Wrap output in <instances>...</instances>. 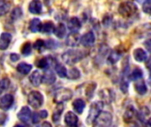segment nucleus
Here are the masks:
<instances>
[{
	"instance_id": "32",
	"label": "nucleus",
	"mask_w": 151,
	"mask_h": 127,
	"mask_svg": "<svg viewBox=\"0 0 151 127\" xmlns=\"http://www.w3.org/2000/svg\"><path fill=\"white\" fill-rule=\"evenodd\" d=\"M22 16V10L21 8L19 7H15L12 11V14H11V18L12 20H16L18 19H19L20 17Z\"/></svg>"
},
{
	"instance_id": "15",
	"label": "nucleus",
	"mask_w": 151,
	"mask_h": 127,
	"mask_svg": "<svg viewBox=\"0 0 151 127\" xmlns=\"http://www.w3.org/2000/svg\"><path fill=\"white\" fill-rule=\"evenodd\" d=\"M134 57L136 61L138 62H143L147 59V53L145 50H143L142 49L139 48V49H135L134 50Z\"/></svg>"
},
{
	"instance_id": "18",
	"label": "nucleus",
	"mask_w": 151,
	"mask_h": 127,
	"mask_svg": "<svg viewBox=\"0 0 151 127\" xmlns=\"http://www.w3.org/2000/svg\"><path fill=\"white\" fill-rule=\"evenodd\" d=\"M53 32H54L55 35H56L58 38L62 39V38H64V37L65 36V34H66V28H65V25H64V24L59 23V24H58L55 28H54Z\"/></svg>"
},
{
	"instance_id": "27",
	"label": "nucleus",
	"mask_w": 151,
	"mask_h": 127,
	"mask_svg": "<svg viewBox=\"0 0 151 127\" xmlns=\"http://www.w3.org/2000/svg\"><path fill=\"white\" fill-rule=\"evenodd\" d=\"M143 73H142V71L141 69H138V68H135L134 71H132V72L129 74V80H137L139 79H141L142 77Z\"/></svg>"
},
{
	"instance_id": "1",
	"label": "nucleus",
	"mask_w": 151,
	"mask_h": 127,
	"mask_svg": "<svg viewBox=\"0 0 151 127\" xmlns=\"http://www.w3.org/2000/svg\"><path fill=\"white\" fill-rule=\"evenodd\" d=\"M84 57V53L79 50H70L65 52L62 55L63 61L67 65H74L77 62L81 61Z\"/></svg>"
},
{
	"instance_id": "42",
	"label": "nucleus",
	"mask_w": 151,
	"mask_h": 127,
	"mask_svg": "<svg viewBox=\"0 0 151 127\" xmlns=\"http://www.w3.org/2000/svg\"><path fill=\"white\" fill-rule=\"evenodd\" d=\"M146 66H147V68L150 70V77L151 79V57L148 59V61H147V63H146Z\"/></svg>"
},
{
	"instance_id": "46",
	"label": "nucleus",
	"mask_w": 151,
	"mask_h": 127,
	"mask_svg": "<svg viewBox=\"0 0 151 127\" xmlns=\"http://www.w3.org/2000/svg\"><path fill=\"white\" fill-rule=\"evenodd\" d=\"M136 1H137L138 3H140V4H143L145 0H136Z\"/></svg>"
},
{
	"instance_id": "43",
	"label": "nucleus",
	"mask_w": 151,
	"mask_h": 127,
	"mask_svg": "<svg viewBox=\"0 0 151 127\" xmlns=\"http://www.w3.org/2000/svg\"><path fill=\"white\" fill-rule=\"evenodd\" d=\"M42 127H52V126H51V125H50L49 122H44V123L42 124Z\"/></svg>"
},
{
	"instance_id": "13",
	"label": "nucleus",
	"mask_w": 151,
	"mask_h": 127,
	"mask_svg": "<svg viewBox=\"0 0 151 127\" xmlns=\"http://www.w3.org/2000/svg\"><path fill=\"white\" fill-rule=\"evenodd\" d=\"M12 41V35L9 33H2L0 35V50H6Z\"/></svg>"
},
{
	"instance_id": "6",
	"label": "nucleus",
	"mask_w": 151,
	"mask_h": 127,
	"mask_svg": "<svg viewBox=\"0 0 151 127\" xmlns=\"http://www.w3.org/2000/svg\"><path fill=\"white\" fill-rule=\"evenodd\" d=\"M73 96V92L68 88H60L56 92L54 102L60 104L70 100Z\"/></svg>"
},
{
	"instance_id": "19",
	"label": "nucleus",
	"mask_w": 151,
	"mask_h": 127,
	"mask_svg": "<svg viewBox=\"0 0 151 127\" xmlns=\"http://www.w3.org/2000/svg\"><path fill=\"white\" fill-rule=\"evenodd\" d=\"M42 22L39 19H33L29 24V29L32 33H37L41 31Z\"/></svg>"
},
{
	"instance_id": "35",
	"label": "nucleus",
	"mask_w": 151,
	"mask_h": 127,
	"mask_svg": "<svg viewBox=\"0 0 151 127\" xmlns=\"http://www.w3.org/2000/svg\"><path fill=\"white\" fill-rule=\"evenodd\" d=\"M142 10L145 13L151 14V0H145L144 1Z\"/></svg>"
},
{
	"instance_id": "2",
	"label": "nucleus",
	"mask_w": 151,
	"mask_h": 127,
	"mask_svg": "<svg viewBox=\"0 0 151 127\" xmlns=\"http://www.w3.org/2000/svg\"><path fill=\"white\" fill-rule=\"evenodd\" d=\"M112 122V116L108 111H101L93 122L94 127H110Z\"/></svg>"
},
{
	"instance_id": "37",
	"label": "nucleus",
	"mask_w": 151,
	"mask_h": 127,
	"mask_svg": "<svg viewBox=\"0 0 151 127\" xmlns=\"http://www.w3.org/2000/svg\"><path fill=\"white\" fill-rule=\"evenodd\" d=\"M56 42L53 40H50L47 42H45V47L46 48H50V49H53L54 47H56Z\"/></svg>"
},
{
	"instance_id": "24",
	"label": "nucleus",
	"mask_w": 151,
	"mask_h": 127,
	"mask_svg": "<svg viewBox=\"0 0 151 127\" xmlns=\"http://www.w3.org/2000/svg\"><path fill=\"white\" fill-rule=\"evenodd\" d=\"M55 70H56V72H57V73H58V75L59 77H61V78L66 77L67 70H66V68L63 65H61L59 63H56L55 64Z\"/></svg>"
},
{
	"instance_id": "39",
	"label": "nucleus",
	"mask_w": 151,
	"mask_h": 127,
	"mask_svg": "<svg viewBox=\"0 0 151 127\" xmlns=\"http://www.w3.org/2000/svg\"><path fill=\"white\" fill-rule=\"evenodd\" d=\"M144 46H145V48H146L150 52H151V39H149V40L145 41Z\"/></svg>"
},
{
	"instance_id": "23",
	"label": "nucleus",
	"mask_w": 151,
	"mask_h": 127,
	"mask_svg": "<svg viewBox=\"0 0 151 127\" xmlns=\"http://www.w3.org/2000/svg\"><path fill=\"white\" fill-rule=\"evenodd\" d=\"M136 115H137V113H136V111L134 110V109L133 107H130V108H128V109L126 110V113H125V115H124V119H125V121H126L127 123H129V122H131V121L134 119V118Z\"/></svg>"
},
{
	"instance_id": "44",
	"label": "nucleus",
	"mask_w": 151,
	"mask_h": 127,
	"mask_svg": "<svg viewBox=\"0 0 151 127\" xmlns=\"http://www.w3.org/2000/svg\"><path fill=\"white\" fill-rule=\"evenodd\" d=\"M43 1H44V3H45L47 5H49V4H50V3H51L52 0H43Z\"/></svg>"
},
{
	"instance_id": "29",
	"label": "nucleus",
	"mask_w": 151,
	"mask_h": 127,
	"mask_svg": "<svg viewBox=\"0 0 151 127\" xmlns=\"http://www.w3.org/2000/svg\"><path fill=\"white\" fill-rule=\"evenodd\" d=\"M50 65V61L49 57H42V58L39 59L36 64V65L41 69H46Z\"/></svg>"
},
{
	"instance_id": "31",
	"label": "nucleus",
	"mask_w": 151,
	"mask_h": 127,
	"mask_svg": "<svg viewBox=\"0 0 151 127\" xmlns=\"http://www.w3.org/2000/svg\"><path fill=\"white\" fill-rule=\"evenodd\" d=\"M119 58H120V54L117 51H112L108 57V63H110L111 65H113L117 63L119 60Z\"/></svg>"
},
{
	"instance_id": "17",
	"label": "nucleus",
	"mask_w": 151,
	"mask_h": 127,
	"mask_svg": "<svg viewBox=\"0 0 151 127\" xmlns=\"http://www.w3.org/2000/svg\"><path fill=\"white\" fill-rule=\"evenodd\" d=\"M73 107L78 114H81L86 107V103L82 99H76L73 103Z\"/></svg>"
},
{
	"instance_id": "47",
	"label": "nucleus",
	"mask_w": 151,
	"mask_h": 127,
	"mask_svg": "<svg viewBox=\"0 0 151 127\" xmlns=\"http://www.w3.org/2000/svg\"><path fill=\"white\" fill-rule=\"evenodd\" d=\"M13 127H25V126H21V125H16L15 126H13Z\"/></svg>"
},
{
	"instance_id": "28",
	"label": "nucleus",
	"mask_w": 151,
	"mask_h": 127,
	"mask_svg": "<svg viewBox=\"0 0 151 127\" xmlns=\"http://www.w3.org/2000/svg\"><path fill=\"white\" fill-rule=\"evenodd\" d=\"M9 9H10V3H8L5 0H0V17L6 14Z\"/></svg>"
},
{
	"instance_id": "26",
	"label": "nucleus",
	"mask_w": 151,
	"mask_h": 127,
	"mask_svg": "<svg viewBox=\"0 0 151 127\" xmlns=\"http://www.w3.org/2000/svg\"><path fill=\"white\" fill-rule=\"evenodd\" d=\"M55 27L53 22L51 21H47L43 24H42V27H41V32L42 33H51L54 30Z\"/></svg>"
},
{
	"instance_id": "16",
	"label": "nucleus",
	"mask_w": 151,
	"mask_h": 127,
	"mask_svg": "<svg viewBox=\"0 0 151 127\" xmlns=\"http://www.w3.org/2000/svg\"><path fill=\"white\" fill-rule=\"evenodd\" d=\"M29 80L31 84L35 87H38L42 83V75L38 71H35L30 76H29Z\"/></svg>"
},
{
	"instance_id": "5",
	"label": "nucleus",
	"mask_w": 151,
	"mask_h": 127,
	"mask_svg": "<svg viewBox=\"0 0 151 127\" xmlns=\"http://www.w3.org/2000/svg\"><path fill=\"white\" fill-rule=\"evenodd\" d=\"M27 103L30 106H32L34 109L40 108L43 103V96L38 91H32L28 95Z\"/></svg>"
},
{
	"instance_id": "7",
	"label": "nucleus",
	"mask_w": 151,
	"mask_h": 127,
	"mask_svg": "<svg viewBox=\"0 0 151 127\" xmlns=\"http://www.w3.org/2000/svg\"><path fill=\"white\" fill-rule=\"evenodd\" d=\"M31 118H32L31 110L27 106H24L18 113V118L25 124H28L31 120Z\"/></svg>"
},
{
	"instance_id": "20",
	"label": "nucleus",
	"mask_w": 151,
	"mask_h": 127,
	"mask_svg": "<svg viewBox=\"0 0 151 127\" xmlns=\"http://www.w3.org/2000/svg\"><path fill=\"white\" fill-rule=\"evenodd\" d=\"M79 42V34L77 32H72L66 38V44L68 46H76Z\"/></svg>"
},
{
	"instance_id": "34",
	"label": "nucleus",
	"mask_w": 151,
	"mask_h": 127,
	"mask_svg": "<svg viewBox=\"0 0 151 127\" xmlns=\"http://www.w3.org/2000/svg\"><path fill=\"white\" fill-rule=\"evenodd\" d=\"M10 86V80L7 78H4L0 80V93L5 91Z\"/></svg>"
},
{
	"instance_id": "33",
	"label": "nucleus",
	"mask_w": 151,
	"mask_h": 127,
	"mask_svg": "<svg viewBox=\"0 0 151 127\" xmlns=\"http://www.w3.org/2000/svg\"><path fill=\"white\" fill-rule=\"evenodd\" d=\"M31 50H32V47H31V43L29 42L24 43L23 46L21 47V53L24 56H28L31 53Z\"/></svg>"
},
{
	"instance_id": "45",
	"label": "nucleus",
	"mask_w": 151,
	"mask_h": 127,
	"mask_svg": "<svg viewBox=\"0 0 151 127\" xmlns=\"http://www.w3.org/2000/svg\"><path fill=\"white\" fill-rule=\"evenodd\" d=\"M147 125H148L150 127H151V118H150V119L147 121Z\"/></svg>"
},
{
	"instance_id": "8",
	"label": "nucleus",
	"mask_w": 151,
	"mask_h": 127,
	"mask_svg": "<svg viewBox=\"0 0 151 127\" xmlns=\"http://www.w3.org/2000/svg\"><path fill=\"white\" fill-rule=\"evenodd\" d=\"M95 41H96V37L93 32H88L84 34L80 40L81 43L85 47H91L95 43Z\"/></svg>"
},
{
	"instance_id": "30",
	"label": "nucleus",
	"mask_w": 151,
	"mask_h": 127,
	"mask_svg": "<svg viewBox=\"0 0 151 127\" xmlns=\"http://www.w3.org/2000/svg\"><path fill=\"white\" fill-rule=\"evenodd\" d=\"M68 79H72V80H76L79 79L81 76V72L77 68H73L71 70H69V72H67V75Z\"/></svg>"
},
{
	"instance_id": "9",
	"label": "nucleus",
	"mask_w": 151,
	"mask_h": 127,
	"mask_svg": "<svg viewBox=\"0 0 151 127\" xmlns=\"http://www.w3.org/2000/svg\"><path fill=\"white\" fill-rule=\"evenodd\" d=\"M13 103V96L10 94L4 95L0 98V108L4 110H9Z\"/></svg>"
},
{
	"instance_id": "10",
	"label": "nucleus",
	"mask_w": 151,
	"mask_h": 127,
	"mask_svg": "<svg viewBox=\"0 0 151 127\" xmlns=\"http://www.w3.org/2000/svg\"><path fill=\"white\" fill-rule=\"evenodd\" d=\"M78 117L72 111H68L65 116V123L67 127H78Z\"/></svg>"
},
{
	"instance_id": "14",
	"label": "nucleus",
	"mask_w": 151,
	"mask_h": 127,
	"mask_svg": "<svg viewBox=\"0 0 151 127\" xmlns=\"http://www.w3.org/2000/svg\"><path fill=\"white\" fill-rule=\"evenodd\" d=\"M67 27L70 29V31H72V32H78V30L81 27V21H80V19L78 18L73 17L68 21Z\"/></svg>"
},
{
	"instance_id": "22",
	"label": "nucleus",
	"mask_w": 151,
	"mask_h": 127,
	"mask_svg": "<svg viewBox=\"0 0 151 127\" xmlns=\"http://www.w3.org/2000/svg\"><path fill=\"white\" fill-rule=\"evenodd\" d=\"M134 88H135V90H136V92L138 93V94H140V95H145L146 93H147V91H148V88H147V86H146V83H145V81H143V80H141V81H139L138 83H136L135 85H134Z\"/></svg>"
},
{
	"instance_id": "41",
	"label": "nucleus",
	"mask_w": 151,
	"mask_h": 127,
	"mask_svg": "<svg viewBox=\"0 0 151 127\" xmlns=\"http://www.w3.org/2000/svg\"><path fill=\"white\" fill-rule=\"evenodd\" d=\"M38 114H39V116H40L41 118H46L47 116H48V113H47L46 110H42V111H40Z\"/></svg>"
},
{
	"instance_id": "4",
	"label": "nucleus",
	"mask_w": 151,
	"mask_h": 127,
	"mask_svg": "<svg viewBox=\"0 0 151 127\" xmlns=\"http://www.w3.org/2000/svg\"><path fill=\"white\" fill-rule=\"evenodd\" d=\"M104 108V103L103 102H95L91 104L89 113L87 118L88 124H92L96 118L99 115V113L103 110Z\"/></svg>"
},
{
	"instance_id": "21",
	"label": "nucleus",
	"mask_w": 151,
	"mask_h": 127,
	"mask_svg": "<svg viewBox=\"0 0 151 127\" xmlns=\"http://www.w3.org/2000/svg\"><path fill=\"white\" fill-rule=\"evenodd\" d=\"M31 70H32V65H28V64H27L25 62H22V63L19 64L18 66H17V71L19 73L23 74V75L28 74Z\"/></svg>"
},
{
	"instance_id": "3",
	"label": "nucleus",
	"mask_w": 151,
	"mask_h": 127,
	"mask_svg": "<svg viewBox=\"0 0 151 127\" xmlns=\"http://www.w3.org/2000/svg\"><path fill=\"white\" fill-rule=\"evenodd\" d=\"M137 11V6L132 2H123L119 6V12L123 17L128 18Z\"/></svg>"
},
{
	"instance_id": "25",
	"label": "nucleus",
	"mask_w": 151,
	"mask_h": 127,
	"mask_svg": "<svg viewBox=\"0 0 151 127\" xmlns=\"http://www.w3.org/2000/svg\"><path fill=\"white\" fill-rule=\"evenodd\" d=\"M63 110H64V106L62 105V103H60V105L57 106V108H56V110H54V113H53V115H52V120H53L55 123H57V122L59 121Z\"/></svg>"
},
{
	"instance_id": "36",
	"label": "nucleus",
	"mask_w": 151,
	"mask_h": 127,
	"mask_svg": "<svg viewBox=\"0 0 151 127\" xmlns=\"http://www.w3.org/2000/svg\"><path fill=\"white\" fill-rule=\"evenodd\" d=\"M44 47H45V42L42 40H37L34 44V48L39 51H41Z\"/></svg>"
},
{
	"instance_id": "12",
	"label": "nucleus",
	"mask_w": 151,
	"mask_h": 127,
	"mask_svg": "<svg viewBox=\"0 0 151 127\" xmlns=\"http://www.w3.org/2000/svg\"><path fill=\"white\" fill-rule=\"evenodd\" d=\"M56 81V76L50 70H47L42 76V82L46 85H51Z\"/></svg>"
},
{
	"instance_id": "11",
	"label": "nucleus",
	"mask_w": 151,
	"mask_h": 127,
	"mask_svg": "<svg viewBox=\"0 0 151 127\" xmlns=\"http://www.w3.org/2000/svg\"><path fill=\"white\" fill-rule=\"evenodd\" d=\"M28 10L33 14H40L42 11V4L40 0H32L29 4Z\"/></svg>"
},
{
	"instance_id": "38",
	"label": "nucleus",
	"mask_w": 151,
	"mask_h": 127,
	"mask_svg": "<svg viewBox=\"0 0 151 127\" xmlns=\"http://www.w3.org/2000/svg\"><path fill=\"white\" fill-rule=\"evenodd\" d=\"M39 118H40V116H39V114H37V113H35L34 115H32L31 120H33V123H34V124H37V123L39 122Z\"/></svg>"
},
{
	"instance_id": "40",
	"label": "nucleus",
	"mask_w": 151,
	"mask_h": 127,
	"mask_svg": "<svg viewBox=\"0 0 151 127\" xmlns=\"http://www.w3.org/2000/svg\"><path fill=\"white\" fill-rule=\"evenodd\" d=\"M10 58H11V60H12V62H16V61H18V60L19 59V55H18V54H14V53H12V54H11V55H10Z\"/></svg>"
}]
</instances>
